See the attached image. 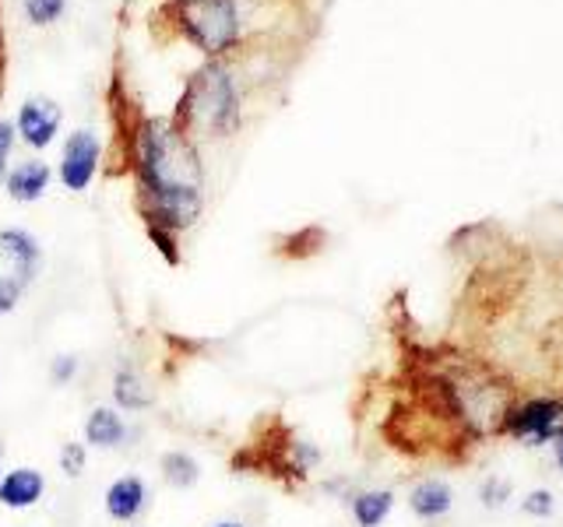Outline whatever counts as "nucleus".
Segmentation results:
<instances>
[{
	"instance_id": "nucleus-1",
	"label": "nucleus",
	"mask_w": 563,
	"mask_h": 527,
	"mask_svg": "<svg viewBox=\"0 0 563 527\" xmlns=\"http://www.w3.org/2000/svg\"><path fill=\"white\" fill-rule=\"evenodd\" d=\"M141 208L158 233H187L201 218L205 172L198 152L169 120H148L137 134Z\"/></svg>"
},
{
	"instance_id": "nucleus-2",
	"label": "nucleus",
	"mask_w": 563,
	"mask_h": 527,
	"mask_svg": "<svg viewBox=\"0 0 563 527\" xmlns=\"http://www.w3.org/2000/svg\"><path fill=\"white\" fill-rule=\"evenodd\" d=\"M187 123L208 134H225L236 123V92L222 70H205V75L190 85L184 102Z\"/></svg>"
},
{
	"instance_id": "nucleus-3",
	"label": "nucleus",
	"mask_w": 563,
	"mask_h": 527,
	"mask_svg": "<svg viewBox=\"0 0 563 527\" xmlns=\"http://www.w3.org/2000/svg\"><path fill=\"white\" fill-rule=\"evenodd\" d=\"M184 18L194 40L211 53L229 46L236 35L233 0H184Z\"/></svg>"
},
{
	"instance_id": "nucleus-4",
	"label": "nucleus",
	"mask_w": 563,
	"mask_h": 527,
	"mask_svg": "<svg viewBox=\"0 0 563 527\" xmlns=\"http://www.w3.org/2000/svg\"><path fill=\"white\" fill-rule=\"evenodd\" d=\"M152 500H155L152 482L137 471H123L102 489L106 517H110L113 524H123V527H134L141 517H145L152 509Z\"/></svg>"
},
{
	"instance_id": "nucleus-5",
	"label": "nucleus",
	"mask_w": 563,
	"mask_h": 527,
	"mask_svg": "<svg viewBox=\"0 0 563 527\" xmlns=\"http://www.w3.org/2000/svg\"><path fill=\"white\" fill-rule=\"evenodd\" d=\"M504 433L528 439V444H550V439L563 429V401L560 397H536L518 404L515 412L504 415Z\"/></svg>"
},
{
	"instance_id": "nucleus-6",
	"label": "nucleus",
	"mask_w": 563,
	"mask_h": 527,
	"mask_svg": "<svg viewBox=\"0 0 563 527\" xmlns=\"http://www.w3.org/2000/svg\"><path fill=\"white\" fill-rule=\"evenodd\" d=\"M131 439H137V429L128 422L117 404H92L81 422V444L88 450H99V453H117V450H128L134 447Z\"/></svg>"
},
{
	"instance_id": "nucleus-7",
	"label": "nucleus",
	"mask_w": 563,
	"mask_h": 527,
	"mask_svg": "<svg viewBox=\"0 0 563 527\" xmlns=\"http://www.w3.org/2000/svg\"><path fill=\"white\" fill-rule=\"evenodd\" d=\"M99 137L92 131H75L67 141H64V155H60V166H57V176H60V187L70 190V193H81L92 187L96 172H99Z\"/></svg>"
},
{
	"instance_id": "nucleus-8",
	"label": "nucleus",
	"mask_w": 563,
	"mask_h": 527,
	"mask_svg": "<svg viewBox=\"0 0 563 527\" xmlns=\"http://www.w3.org/2000/svg\"><path fill=\"white\" fill-rule=\"evenodd\" d=\"M46 471H40L35 464H14L0 474V506L11 509V514H29V509L46 500Z\"/></svg>"
},
{
	"instance_id": "nucleus-9",
	"label": "nucleus",
	"mask_w": 563,
	"mask_h": 527,
	"mask_svg": "<svg viewBox=\"0 0 563 527\" xmlns=\"http://www.w3.org/2000/svg\"><path fill=\"white\" fill-rule=\"evenodd\" d=\"M0 254L8 257L11 274L29 289L43 264V246L29 228H0Z\"/></svg>"
},
{
	"instance_id": "nucleus-10",
	"label": "nucleus",
	"mask_w": 563,
	"mask_h": 527,
	"mask_svg": "<svg viewBox=\"0 0 563 527\" xmlns=\"http://www.w3.org/2000/svg\"><path fill=\"white\" fill-rule=\"evenodd\" d=\"M60 131V110L57 102L49 99H29L22 110H18V134L29 148L43 152L53 145V137Z\"/></svg>"
},
{
	"instance_id": "nucleus-11",
	"label": "nucleus",
	"mask_w": 563,
	"mask_h": 527,
	"mask_svg": "<svg viewBox=\"0 0 563 527\" xmlns=\"http://www.w3.org/2000/svg\"><path fill=\"white\" fill-rule=\"evenodd\" d=\"M49 183H53V169H49V162H43V158H25V162H18L4 176V187L11 193V201H18V204L43 201Z\"/></svg>"
},
{
	"instance_id": "nucleus-12",
	"label": "nucleus",
	"mask_w": 563,
	"mask_h": 527,
	"mask_svg": "<svg viewBox=\"0 0 563 527\" xmlns=\"http://www.w3.org/2000/svg\"><path fill=\"white\" fill-rule=\"evenodd\" d=\"M113 404L123 415L148 412L155 404V391L148 386L145 373H141L134 362H120L117 366V373H113Z\"/></svg>"
},
{
	"instance_id": "nucleus-13",
	"label": "nucleus",
	"mask_w": 563,
	"mask_h": 527,
	"mask_svg": "<svg viewBox=\"0 0 563 527\" xmlns=\"http://www.w3.org/2000/svg\"><path fill=\"white\" fill-rule=\"evenodd\" d=\"M454 506V489L444 479H422L409 492V509L419 520H440Z\"/></svg>"
},
{
	"instance_id": "nucleus-14",
	"label": "nucleus",
	"mask_w": 563,
	"mask_h": 527,
	"mask_svg": "<svg viewBox=\"0 0 563 527\" xmlns=\"http://www.w3.org/2000/svg\"><path fill=\"white\" fill-rule=\"evenodd\" d=\"M391 514H395L391 489H356L349 496V517L356 527H380Z\"/></svg>"
},
{
	"instance_id": "nucleus-15",
	"label": "nucleus",
	"mask_w": 563,
	"mask_h": 527,
	"mask_svg": "<svg viewBox=\"0 0 563 527\" xmlns=\"http://www.w3.org/2000/svg\"><path fill=\"white\" fill-rule=\"evenodd\" d=\"M201 461L194 457L190 450H166L163 457H158V479H163L169 489H176V492H187V489H194L201 482Z\"/></svg>"
},
{
	"instance_id": "nucleus-16",
	"label": "nucleus",
	"mask_w": 563,
	"mask_h": 527,
	"mask_svg": "<svg viewBox=\"0 0 563 527\" xmlns=\"http://www.w3.org/2000/svg\"><path fill=\"white\" fill-rule=\"evenodd\" d=\"M88 450L81 439H67V444H60V450H57V468H60V474L64 479H81V474L88 471Z\"/></svg>"
},
{
	"instance_id": "nucleus-17",
	"label": "nucleus",
	"mask_w": 563,
	"mask_h": 527,
	"mask_svg": "<svg viewBox=\"0 0 563 527\" xmlns=\"http://www.w3.org/2000/svg\"><path fill=\"white\" fill-rule=\"evenodd\" d=\"M78 373H81V359H78V356H70V351H60V356L49 362V380L57 383V386L75 383Z\"/></svg>"
},
{
	"instance_id": "nucleus-18",
	"label": "nucleus",
	"mask_w": 563,
	"mask_h": 527,
	"mask_svg": "<svg viewBox=\"0 0 563 527\" xmlns=\"http://www.w3.org/2000/svg\"><path fill=\"white\" fill-rule=\"evenodd\" d=\"M25 295V285L18 281L14 274H0V316H8L18 310V303H22Z\"/></svg>"
},
{
	"instance_id": "nucleus-19",
	"label": "nucleus",
	"mask_w": 563,
	"mask_h": 527,
	"mask_svg": "<svg viewBox=\"0 0 563 527\" xmlns=\"http://www.w3.org/2000/svg\"><path fill=\"white\" fill-rule=\"evenodd\" d=\"M521 509H525L528 517H553V509H556L553 492H550V489H536V492H528L525 503H521Z\"/></svg>"
},
{
	"instance_id": "nucleus-20",
	"label": "nucleus",
	"mask_w": 563,
	"mask_h": 527,
	"mask_svg": "<svg viewBox=\"0 0 563 527\" xmlns=\"http://www.w3.org/2000/svg\"><path fill=\"white\" fill-rule=\"evenodd\" d=\"M25 11L35 25H46V22H57L60 18L64 0H25Z\"/></svg>"
},
{
	"instance_id": "nucleus-21",
	"label": "nucleus",
	"mask_w": 563,
	"mask_h": 527,
	"mask_svg": "<svg viewBox=\"0 0 563 527\" xmlns=\"http://www.w3.org/2000/svg\"><path fill=\"white\" fill-rule=\"evenodd\" d=\"M479 496H483L486 506H504V500L510 496V482H504V479H486L483 489H479Z\"/></svg>"
},
{
	"instance_id": "nucleus-22",
	"label": "nucleus",
	"mask_w": 563,
	"mask_h": 527,
	"mask_svg": "<svg viewBox=\"0 0 563 527\" xmlns=\"http://www.w3.org/2000/svg\"><path fill=\"white\" fill-rule=\"evenodd\" d=\"M11 148H14V127H11L8 120H0V183H4V176H8Z\"/></svg>"
},
{
	"instance_id": "nucleus-23",
	"label": "nucleus",
	"mask_w": 563,
	"mask_h": 527,
	"mask_svg": "<svg viewBox=\"0 0 563 527\" xmlns=\"http://www.w3.org/2000/svg\"><path fill=\"white\" fill-rule=\"evenodd\" d=\"M553 453H556V464L563 468V429L553 436Z\"/></svg>"
},
{
	"instance_id": "nucleus-24",
	"label": "nucleus",
	"mask_w": 563,
	"mask_h": 527,
	"mask_svg": "<svg viewBox=\"0 0 563 527\" xmlns=\"http://www.w3.org/2000/svg\"><path fill=\"white\" fill-rule=\"evenodd\" d=\"M208 527H251V524H246V520H236V517H222V520L208 524Z\"/></svg>"
},
{
	"instance_id": "nucleus-25",
	"label": "nucleus",
	"mask_w": 563,
	"mask_h": 527,
	"mask_svg": "<svg viewBox=\"0 0 563 527\" xmlns=\"http://www.w3.org/2000/svg\"><path fill=\"white\" fill-rule=\"evenodd\" d=\"M0 474H4V444H0Z\"/></svg>"
}]
</instances>
